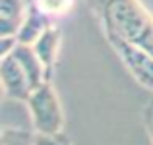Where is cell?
<instances>
[{
	"label": "cell",
	"instance_id": "6da1fadb",
	"mask_svg": "<svg viewBox=\"0 0 153 145\" xmlns=\"http://www.w3.org/2000/svg\"><path fill=\"white\" fill-rule=\"evenodd\" d=\"M107 39H122L153 54V16L140 0H87Z\"/></svg>",
	"mask_w": 153,
	"mask_h": 145
},
{
	"label": "cell",
	"instance_id": "7a4b0ae2",
	"mask_svg": "<svg viewBox=\"0 0 153 145\" xmlns=\"http://www.w3.org/2000/svg\"><path fill=\"white\" fill-rule=\"evenodd\" d=\"M25 104L29 110L31 122H33L35 134H45V135L64 134V124H66L64 108L51 81L33 89V93L29 95Z\"/></svg>",
	"mask_w": 153,
	"mask_h": 145
},
{
	"label": "cell",
	"instance_id": "3957f363",
	"mask_svg": "<svg viewBox=\"0 0 153 145\" xmlns=\"http://www.w3.org/2000/svg\"><path fill=\"white\" fill-rule=\"evenodd\" d=\"M124 62V66L130 70V74L140 81L143 87L153 91V54L146 48L134 45V43L122 41V39H107Z\"/></svg>",
	"mask_w": 153,
	"mask_h": 145
},
{
	"label": "cell",
	"instance_id": "277c9868",
	"mask_svg": "<svg viewBox=\"0 0 153 145\" xmlns=\"http://www.w3.org/2000/svg\"><path fill=\"white\" fill-rule=\"evenodd\" d=\"M0 81H2L4 95L12 101L27 103L29 95L33 93V85H31L25 70L22 68V64L14 58V54L2 56V60H0Z\"/></svg>",
	"mask_w": 153,
	"mask_h": 145
},
{
	"label": "cell",
	"instance_id": "5b68a950",
	"mask_svg": "<svg viewBox=\"0 0 153 145\" xmlns=\"http://www.w3.org/2000/svg\"><path fill=\"white\" fill-rule=\"evenodd\" d=\"M60 43H62V33H60L58 25L52 23L49 29L37 39L35 45H31L37 52L39 60H41L43 68L47 74V81H52L54 75V68H56V60H58V50H60Z\"/></svg>",
	"mask_w": 153,
	"mask_h": 145
},
{
	"label": "cell",
	"instance_id": "8992f818",
	"mask_svg": "<svg viewBox=\"0 0 153 145\" xmlns=\"http://www.w3.org/2000/svg\"><path fill=\"white\" fill-rule=\"evenodd\" d=\"M52 19L47 18L33 2L27 6V14H25V19H23L22 27L18 31V41L23 43V45H35L37 39L45 33L47 29L52 25Z\"/></svg>",
	"mask_w": 153,
	"mask_h": 145
},
{
	"label": "cell",
	"instance_id": "52a82bcc",
	"mask_svg": "<svg viewBox=\"0 0 153 145\" xmlns=\"http://www.w3.org/2000/svg\"><path fill=\"white\" fill-rule=\"evenodd\" d=\"M25 14V0H0V37H18Z\"/></svg>",
	"mask_w": 153,
	"mask_h": 145
},
{
	"label": "cell",
	"instance_id": "ba28073f",
	"mask_svg": "<svg viewBox=\"0 0 153 145\" xmlns=\"http://www.w3.org/2000/svg\"><path fill=\"white\" fill-rule=\"evenodd\" d=\"M14 58L22 64V68L25 70L27 78H29L33 89L41 87L43 83H47V74H45V68H43L41 60H39L37 52L31 45H23V43H18V47L14 48Z\"/></svg>",
	"mask_w": 153,
	"mask_h": 145
},
{
	"label": "cell",
	"instance_id": "9c48e42d",
	"mask_svg": "<svg viewBox=\"0 0 153 145\" xmlns=\"http://www.w3.org/2000/svg\"><path fill=\"white\" fill-rule=\"evenodd\" d=\"M33 4L47 16V18H51L52 21H54V19L62 18V16L70 14L74 4H76V0H33Z\"/></svg>",
	"mask_w": 153,
	"mask_h": 145
},
{
	"label": "cell",
	"instance_id": "30bf717a",
	"mask_svg": "<svg viewBox=\"0 0 153 145\" xmlns=\"http://www.w3.org/2000/svg\"><path fill=\"white\" fill-rule=\"evenodd\" d=\"M37 134L22 128H4L0 134V145H35Z\"/></svg>",
	"mask_w": 153,
	"mask_h": 145
},
{
	"label": "cell",
	"instance_id": "8fae6325",
	"mask_svg": "<svg viewBox=\"0 0 153 145\" xmlns=\"http://www.w3.org/2000/svg\"><path fill=\"white\" fill-rule=\"evenodd\" d=\"M35 145H72V139L66 134H56V135H45L37 134Z\"/></svg>",
	"mask_w": 153,
	"mask_h": 145
},
{
	"label": "cell",
	"instance_id": "7c38bea8",
	"mask_svg": "<svg viewBox=\"0 0 153 145\" xmlns=\"http://www.w3.org/2000/svg\"><path fill=\"white\" fill-rule=\"evenodd\" d=\"M142 118H143V126H146V132L149 135V141L153 145V99H149L142 108Z\"/></svg>",
	"mask_w": 153,
	"mask_h": 145
}]
</instances>
